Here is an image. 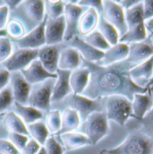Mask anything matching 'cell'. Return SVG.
Instances as JSON below:
<instances>
[{
  "instance_id": "obj_1",
  "label": "cell",
  "mask_w": 153,
  "mask_h": 154,
  "mask_svg": "<svg viewBox=\"0 0 153 154\" xmlns=\"http://www.w3.org/2000/svg\"><path fill=\"white\" fill-rule=\"evenodd\" d=\"M81 65L90 72L89 84L81 94L87 98L96 100L121 95L132 101L135 93H145L148 91L132 82L129 72L134 66L127 60L109 66H100L81 58Z\"/></svg>"
},
{
  "instance_id": "obj_2",
  "label": "cell",
  "mask_w": 153,
  "mask_h": 154,
  "mask_svg": "<svg viewBox=\"0 0 153 154\" xmlns=\"http://www.w3.org/2000/svg\"><path fill=\"white\" fill-rule=\"evenodd\" d=\"M127 137L107 154H153V135L140 128H130Z\"/></svg>"
},
{
  "instance_id": "obj_3",
  "label": "cell",
  "mask_w": 153,
  "mask_h": 154,
  "mask_svg": "<svg viewBox=\"0 0 153 154\" xmlns=\"http://www.w3.org/2000/svg\"><path fill=\"white\" fill-rule=\"evenodd\" d=\"M45 16V3L38 0L23 1L12 14V18L20 21L28 32L38 27Z\"/></svg>"
},
{
  "instance_id": "obj_4",
  "label": "cell",
  "mask_w": 153,
  "mask_h": 154,
  "mask_svg": "<svg viewBox=\"0 0 153 154\" xmlns=\"http://www.w3.org/2000/svg\"><path fill=\"white\" fill-rule=\"evenodd\" d=\"M79 131L90 140L91 145L98 144L109 133V119L106 112H95L89 116L81 124Z\"/></svg>"
},
{
  "instance_id": "obj_5",
  "label": "cell",
  "mask_w": 153,
  "mask_h": 154,
  "mask_svg": "<svg viewBox=\"0 0 153 154\" xmlns=\"http://www.w3.org/2000/svg\"><path fill=\"white\" fill-rule=\"evenodd\" d=\"M104 105L109 121H114L120 126L126 125L127 121L133 118L132 101L124 96L113 95L104 98Z\"/></svg>"
},
{
  "instance_id": "obj_6",
  "label": "cell",
  "mask_w": 153,
  "mask_h": 154,
  "mask_svg": "<svg viewBox=\"0 0 153 154\" xmlns=\"http://www.w3.org/2000/svg\"><path fill=\"white\" fill-rule=\"evenodd\" d=\"M67 108L75 109L79 114L81 123L87 119V117L95 112H105L104 98L92 100L83 95H78L72 93L66 99Z\"/></svg>"
},
{
  "instance_id": "obj_7",
  "label": "cell",
  "mask_w": 153,
  "mask_h": 154,
  "mask_svg": "<svg viewBox=\"0 0 153 154\" xmlns=\"http://www.w3.org/2000/svg\"><path fill=\"white\" fill-rule=\"evenodd\" d=\"M56 79H48L32 89L28 105L40 111H48L52 102L51 99Z\"/></svg>"
},
{
  "instance_id": "obj_8",
  "label": "cell",
  "mask_w": 153,
  "mask_h": 154,
  "mask_svg": "<svg viewBox=\"0 0 153 154\" xmlns=\"http://www.w3.org/2000/svg\"><path fill=\"white\" fill-rule=\"evenodd\" d=\"M108 23L113 25L117 30L120 37L123 36L128 30L124 10L116 3L115 0H104L103 11L100 14Z\"/></svg>"
},
{
  "instance_id": "obj_9",
  "label": "cell",
  "mask_w": 153,
  "mask_h": 154,
  "mask_svg": "<svg viewBox=\"0 0 153 154\" xmlns=\"http://www.w3.org/2000/svg\"><path fill=\"white\" fill-rule=\"evenodd\" d=\"M38 49H24L19 48L14 51L11 57L5 61L3 65V68L7 70L8 72L17 73L27 68L34 60L38 59Z\"/></svg>"
},
{
  "instance_id": "obj_10",
  "label": "cell",
  "mask_w": 153,
  "mask_h": 154,
  "mask_svg": "<svg viewBox=\"0 0 153 154\" xmlns=\"http://www.w3.org/2000/svg\"><path fill=\"white\" fill-rule=\"evenodd\" d=\"M83 7L78 5L76 1H67L65 5V20H66V34L64 41L69 42L76 36H79L78 26Z\"/></svg>"
},
{
  "instance_id": "obj_11",
  "label": "cell",
  "mask_w": 153,
  "mask_h": 154,
  "mask_svg": "<svg viewBox=\"0 0 153 154\" xmlns=\"http://www.w3.org/2000/svg\"><path fill=\"white\" fill-rule=\"evenodd\" d=\"M47 16H45L43 22L33 29L32 31L26 33L23 38L16 40V44L19 48L24 49H39L46 45L45 37V26Z\"/></svg>"
},
{
  "instance_id": "obj_12",
  "label": "cell",
  "mask_w": 153,
  "mask_h": 154,
  "mask_svg": "<svg viewBox=\"0 0 153 154\" xmlns=\"http://www.w3.org/2000/svg\"><path fill=\"white\" fill-rule=\"evenodd\" d=\"M66 34V20L62 15L57 19L47 18L45 26L46 45H59L64 41Z\"/></svg>"
},
{
  "instance_id": "obj_13",
  "label": "cell",
  "mask_w": 153,
  "mask_h": 154,
  "mask_svg": "<svg viewBox=\"0 0 153 154\" xmlns=\"http://www.w3.org/2000/svg\"><path fill=\"white\" fill-rule=\"evenodd\" d=\"M145 93H135L133 95V119L139 121L144 118L153 108V88H147Z\"/></svg>"
},
{
  "instance_id": "obj_14",
  "label": "cell",
  "mask_w": 153,
  "mask_h": 154,
  "mask_svg": "<svg viewBox=\"0 0 153 154\" xmlns=\"http://www.w3.org/2000/svg\"><path fill=\"white\" fill-rule=\"evenodd\" d=\"M10 87L13 92L14 102L20 103L22 105H28V100L32 91V85L26 82L21 72L11 74Z\"/></svg>"
},
{
  "instance_id": "obj_15",
  "label": "cell",
  "mask_w": 153,
  "mask_h": 154,
  "mask_svg": "<svg viewBox=\"0 0 153 154\" xmlns=\"http://www.w3.org/2000/svg\"><path fill=\"white\" fill-rule=\"evenodd\" d=\"M153 56V45L150 38L144 41L129 44V54L127 61L134 66L145 62Z\"/></svg>"
},
{
  "instance_id": "obj_16",
  "label": "cell",
  "mask_w": 153,
  "mask_h": 154,
  "mask_svg": "<svg viewBox=\"0 0 153 154\" xmlns=\"http://www.w3.org/2000/svg\"><path fill=\"white\" fill-rule=\"evenodd\" d=\"M61 51L58 45H45L38 49V59L44 68L50 74H57Z\"/></svg>"
},
{
  "instance_id": "obj_17",
  "label": "cell",
  "mask_w": 153,
  "mask_h": 154,
  "mask_svg": "<svg viewBox=\"0 0 153 154\" xmlns=\"http://www.w3.org/2000/svg\"><path fill=\"white\" fill-rule=\"evenodd\" d=\"M21 74L31 85L39 84L48 79H56L57 77V74H50L47 72L38 59L34 60L27 68L21 71Z\"/></svg>"
},
{
  "instance_id": "obj_18",
  "label": "cell",
  "mask_w": 153,
  "mask_h": 154,
  "mask_svg": "<svg viewBox=\"0 0 153 154\" xmlns=\"http://www.w3.org/2000/svg\"><path fill=\"white\" fill-rule=\"evenodd\" d=\"M129 75L135 85L147 89L153 75V56L145 62L133 67Z\"/></svg>"
},
{
  "instance_id": "obj_19",
  "label": "cell",
  "mask_w": 153,
  "mask_h": 154,
  "mask_svg": "<svg viewBox=\"0 0 153 154\" xmlns=\"http://www.w3.org/2000/svg\"><path fill=\"white\" fill-rule=\"evenodd\" d=\"M70 71L60 70L57 71V79L53 88L52 94V102H59L63 100H66L69 95L73 93V91L70 86Z\"/></svg>"
},
{
  "instance_id": "obj_20",
  "label": "cell",
  "mask_w": 153,
  "mask_h": 154,
  "mask_svg": "<svg viewBox=\"0 0 153 154\" xmlns=\"http://www.w3.org/2000/svg\"><path fill=\"white\" fill-rule=\"evenodd\" d=\"M68 44H69V47L76 49L79 52V54L81 55V58L86 61H89L91 63H97L99 60H101L102 57H104L103 51H100L93 48L92 46L88 44L86 41H84L83 38L79 36H76L72 40H70Z\"/></svg>"
},
{
  "instance_id": "obj_21",
  "label": "cell",
  "mask_w": 153,
  "mask_h": 154,
  "mask_svg": "<svg viewBox=\"0 0 153 154\" xmlns=\"http://www.w3.org/2000/svg\"><path fill=\"white\" fill-rule=\"evenodd\" d=\"M129 54V45L118 42L115 46H111L104 52V57L101 60L95 63L100 66H109L116 63H120L127 59Z\"/></svg>"
},
{
  "instance_id": "obj_22",
  "label": "cell",
  "mask_w": 153,
  "mask_h": 154,
  "mask_svg": "<svg viewBox=\"0 0 153 154\" xmlns=\"http://www.w3.org/2000/svg\"><path fill=\"white\" fill-rule=\"evenodd\" d=\"M99 21V14L93 8H87L81 14L78 26V32L81 38L96 31Z\"/></svg>"
},
{
  "instance_id": "obj_23",
  "label": "cell",
  "mask_w": 153,
  "mask_h": 154,
  "mask_svg": "<svg viewBox=\"0 0 153 154\" xmlns=\"http://www.w3.org/2000/svg\"><path fill=\"white\" fill-rule=\"evenodd\" d=\"M81 66V57L76 49L68 47L62 49L58 60V69L73 72Z\"/></svg>"
},
{
  "instance_id": "obj_24",
  "label": "cell",
  "mask_w": 153,
  "mask_h": 154,
  "mask_svg": "<svg viewBox=\"0 0 153 154\" xmlns=\"http://www.w3.org/2000/svg\"><path fill=\"white\" fill-rule=\"evenodd\" d=\"M90 72L87 67H81L73 71L70 75V86L74 94L81 95L87 88Z\"/></svg>"
},
{
  "instance_id": "obj_25",
  "label": "cell",
  "mask_w": 153,
  "mask_h": 154,
  "mask_svg": "<svg viewBox=\"0 0 153 154\" xmlns=\"http://www.w3.org/2000/svg\"><path fill=\"white\" fill-rule=\"evenodd\" d=\"M60 139L66 151H74L81 147L91 145L90 140L80 132H70L60 134Z\"/></svg>"
},
{
  "instance_id": "obj_26",
  "label": "cell",
  "mask_w": 153,
  "mask_h": 154,
  "mask_svg": "<svg viewBox=\"0 0 153 154\" xmlns=\"http://www.w3.org/2000/svg\"><path fill=\"white\" fill-rule=\"evenodd\" d=\"M13 108L14 112L24 122L27 126L35 122L40 121V119L43 117L42 111L29 105H22L20 103L14 102Z\"/></svg>"
},
{
  "instance_id": "obj_27",
  "label": "cell",
  "mask_w": 153,
  "mask_h": 154,
  "mask_svg": "<svg viewBox=\"0 0 153 154\" xmlns=\"http://www.w3.org/2000/svg\"><path fill=\"white\" fill-rule=\"evenodd\" d=\"M81 124V120L79 114L71 108H66L62 113V125L61 130L57 134L58 135L66 133L75 132L79 129Z\"/></svg>"
},
{
  "instance_id": "obj_28",
  "label": "cell",
  "mask_w": 153,
  "mask_h": 154,
  "mask_svg": "<svg viewBox=\"0 0 153 154\" xmlns=\"http://www.w3.org/2000/svg\"><path fill=\"white\" fill-rule=\"evenodd\" d=\"M3 123L5 128L9 133H16L29 136L27 125L14 111H10L4 116Z\"/></svg>"
},
{
  "instance_id": "obj_29",
  "label": "cell",
  "mask_w": 153,
  "mask_h": 154,
  "mask_svg": "<svg viewBox=\"0 0 153 154\" xmlns=\"http://www.w3.org/2000/svg\"><path fill=\"white\" fill-rule=\"evenodd\" d=\"M147 29L145 26V23H142L141 24H138L134 27H132L127 30V32L121 36L119 38L120 43H125V44H132V43H137L144 41L148 38L149 34L147 32Z\"/></svg>"
},
{
  "instance_id": "obj_30",
  "label": "cell",
  "mask_w": 153,
  "mask_h": 154,
  "mask_svg": "<svg viewBox=\"0 0 153 154\" xmlns=\"http://www.w3.org/2000/svg\"><path fill=\"white\" fill-rule=\"evenodd\" d=\"M98 31L103 35L105 39L110 46H115L119 42L120 35L113 25L108 23L101 15H99V21L98 24Z\"/></svg>"
},
{
  "instance_id": "obj_31",
  "label": "cell",
  "mask_w": 153,
  "mask_h": 154,
  "mask_svg": "<svg viewBox=\"0 0 153 154\" xmlns=\"http://www.w3.org/2000/svg\"><path fill=\"white\" fill-rule=\"evenodd\" d=\"M27 127H28L29 135L32 136V139L36 141L41 146H44L50 134L45 123L42 121H38L32 125H29Z\"/></svg>"
},
{
  "instance_id": "obj_32",
  "label": "cell",
  "mask_w": 153,
  "mask_h": 154,
  "mask_svg": "<svg viewBox=\"0 0 153 154\" xmlns=\"http://www.w3.org/2000/svg\"><path fill=\"white\" fill-rule=\"evenodd\" d=\"M124 15H125V22H126L128 29L134 27L138 24H141L142 23H145L142 1L137 5L128 10H125Z\"/></svg>"
},
{
  "instance_id": "obj_33",
  "label": "cell",
  "mask_w": 153,
  "mask_h": 154,
  "mask_svg": "<svg viewBox=\"0 0 153 154\" xmlns=\"http://www.w3.org/2000/svg\"><path fill=\"white\" fill-rule=\"evenodd\" d=\"M45 3V14L50 19H57L64 15L66 1L47 0Z\"/></svg>"
},
{
  "instance_id": "obj_34",
  "label": "cell",
  "mask_w": 153,
  "mask_h": 154,
  "mask_svg": "<svg viewBox=\"0 0 153 154\" xmlns=\"http://www.w3.org/2000/svg\"><path fill=\"white\" fill-rule=\"evenodd\" d=\"M45 125L50 134H58L61 130L62 114L59 110H50L47 113Z\"/></svg>"
},
{
  "instance_id": "obj_35",
  "label": "cell",
  "mask_w": 153,
  "mask_h": 154,
  "mask_svg": "<svg viewBox=\"0 0 153 154\" xmlns=\"http://www.w3.org/2000/svg\"><path fill=\"white\" fill-rule=\"evenodd\" d=\"M83 40L86 41L88 44H90V46H92L93 48L100 50V51H107L111 46L108 43V41L105 39L103 37V35L98 31L96 30L95 32H91L90 34H89L86 37H83Z\"/></svg>"
},
{
  "instance_id": "obj_36",
  "label": "cell",
  "mask_w": 153,
  "mask_h": 154,
  "mask_svg": "<svg viewBox=\"0 0 153 154\" xmlns=\"http://www.w3.org/2000/svg\"><path fill=\"white\" fill-rule=\"evenodd\" d=\"M5 31H6L7 36H9L10 38H14L15 40L20 39L26 34V29L24 25L20 21L14 18H11L8 21L7 25L5 27Z\"/></svg>"
},
{
  "instance_id": "obj_37",
  "label": "cell",
  "mask_w": 153,
  "mask_h": 154,
  "mask_svg": "<svg viewBox=\"0 0 153 154\" xmlns=\"http://www.w3.org/2000/svg\"><path fill=\"white\" fill-rule=\"evenodd\" d=\"M14 103V99L10 86L0 91V114H4Z\"/></svg>"
},
{
  "instance_id": "obj_38",
  "label": "cell",
  "mask_w": 153,
  "mask_h": 154,
  "mask_svg": "<svg viewBox=\"0 0 153 154\" xmlns=\"http://www.w3.org/2000/svg\"><path fill=\"white\" fill-rule=\"evenodd\" d=\"M136 121V120H134ZM128 129L130 128H140L145 133H148L150 134L153 135V108L152 109L144 116L143 119L137 121V124L133 125H126Z\"/></svg>"
},
{
  "instance_id": "obj_39",
  "label": "cell",
  "mask_w": 153,
  "mask_h": 154,
  "mask_svg": "<svg viewBox=\"0 0 153 154\" xmlns=\"http://www.w3.org/2000/svg\"><path fill=\"white\" fill-rule=\"evenodd\" d=\"M8 140L14 144V146L20 152H22L25 149V147L27 146V144L30 141V138L28 135L16 134V133H9Z\"/></svg>"
},
{
  "instance_id": "obj_40",
  "label": "cell",
  "mask_w": 153,
  "mask_h": 154,
  "mask_svg": "<svg viewBox=\"0 0 153 154\" xmlns=\"http://www.w3.org/2000/svg\"><path fill=\"white\" fill-rule=\"evenodd\" d=\"M13 54V44L7 36L0 38V64L6 61Z\"/></svg>"
},
{
  "instance_id": "obj_41",
  "label": "cell",
  "mask_w": 153,
  "mask_h": 154,
  "mask_svg": "<svg viewBox=\"0 0 153 154\" xmlns=\"http://www.w3.org/2000/svg\"><path fill=\"white\" fill-rule=\"evenodd\" d=\"M47 154H64L65 148L56 140L54 136H49L44 145Z\"/></svg>"
},
{
  "instance_id": "obj_42",
  "label": "cell",
  "mask_w": 153,
  "mask_h": 154,
  "mask_svg": "<svg viewBox=\"0 0 153 154\" xmlns=\"http://www.w3.org/2000/svg\"><path fill=\"white\" fill-rule=\"evenodd\" d=\"M21 154H47V152L44 146L38 144L33 139H30L27 146Z\"/></svg>"
},
{
  "instance_id": "obj_43",
  "label": "cell",
  "mask_w": 153,
  "mask_h": 154,
  "mask_svg": "<svg viewBox=\"0 0 153 154\" xmlns=\"http://www.w3.org/2000/svg\"><path fill=\"white\" fill-rule=\"evenodd\" d=\"M76 4L81 7L95 9L99 14V15L103 11V1L100 0H82V1H76Z\"/></svg>"
},
{
  "instance_id": "obj_44",
  "label": "cell",
  "mask_w": 153,
  "mask_h": 154,
  "mask_svg": "<svg viewBox=\"0 0 153 154\" xmlns=\"http://www.w3.org/2000/svg\"><path fill=\"white\" fill-rule=\"evenodd\" d=\"M0 154H21V152L9 140L0 139Z\"/></svg>"
},
{
  "instance_id": "obj_45",
  "label": "cell",
  "mask_w": 153,
  "mask_h": 154,
  "mask_svg": "<svg viewBox=\"0 0 153 154\" xmlns=\"http://www.w3.org/2000/svg\"><path fill=\"white\" fill-rule=\"evenodd\" d=\"M9 9L5 5H0V31L5 30V27L8 23V16H9Z\"/></svg>"
},
{
  "instance_id": "obj_46",
  "label": "cell",
  "mask_w": 153,
  "mask_h": 154,
  "mask_svg": "<svg viewBox=\"0 0 153 154\" xmlns=\"http://www.w3.org/2000/svg\"><path fill=\"white\" fill-rule=\"evenodd\" d=\"M143 3V12H144V21H148L153 18V0H144Z\"/></svg>"
},
{
  "instance_id": "obj_47",
  "label": "cell",
  "mask_w": 153,
  "mask_h": 154,
  "mask_svg": "<svg viewBox=\"0 0 153 154\" xmlns=\"http://www.w3.org/2000/svg\"><path fill=\"white\" fill-rule=\"evenodd\" d=\"M11 73L5 70V68L0 69V91L7 87L8 83L10 82Z\"/></svg>"
},
{
  "instance_id": "obj_48",
  "label": "cell",
  "mask_w": 153,
  "mask_h": 154,
  "mask_svg": "<svg viewBox=\"0 0 153 154\" xmlns=\"http://www.w3.org/2000/svg\"><path fill=\"white\" fill-rule=\"evenodd\" d=\"M142 2V0H118L116 1V3L125 11L128 10L135 5H137L138 4H140Z\"/></svg>"
},
{
  "instance_id": "obj_49",
  "label": "cell",
  "mask_w": 153,
  "mask_h": 154,
  "mask_svg": "<svg viewBox=\"0 0 153 154\" xmlns=\"http://www.w3.org/2000/svg\"><path fill=\"white\" fill-rule=\"evenodd\" d=\"M22 2H23L22 0H6L5 1V4L8 7L9 11L13 12L22 4Z\"/></svg>"
},
{
  "instance_id": "obj_50",
  "label": "cell",
  "mask_w": 153,
  "mask_h": 154,
  "mask_svg": "<svg viewBox=\"0 0 153 154\" xmlns=\"http://www.w3.org/2000/svg\"><path fill=\"white\" fill-rule=\"evenodd\" d=\"M145 26H146V29L147 31H149L150 32H153V18L148 20L145 22Z\"/></svg>"
},
{
  "instance_id": "obj_51",
  "label": "cell",
  "mask_w": 153,
  "mask_h": 154,
  "mask_svg": "<svg viewBox=\"0 0 153 154\" xmlns=\"http://www.w3.org/2000/svg\"><path fill=\"white\" fill-rule=\"evenodd\" d=\"M5 36H7L6 31H5V30L0 31V38H2V37H5Z\"/></svg>"
},
{
  "instance_id": "obj_52",
  "label": "cell",
  "mask_w": 153,
  "mask_h": 154,
  "mask_svg": "<svg viewBox=\"0 0 153 154\" xmlns=\"http://www.w3.org/2000/svg\"><path fill=\"white\" fill-rule=\"evenodd\" d=\"M148 38H150V40H151V42L152 43V45H153V32H150V34H149V36H148Z\"/></svg>"
},
{
  "instance_id": "obj_53",
  "label": "cell",
  "mask_w": 153,
  "mask_h": 154,
  "mask_svg": "<svg viewBox=\"0 0 153 154\" xmlns=\"http://www.w3.org/2000/svg\"><path fill=\"white\" fill-rule=\"evenodd\" d=\"M150 87H152L153 88V75L151 77V82H150V83H149V85H148L147 88H150Z\"/></svg>"
},
{
  "instance_id": "obj_54",
  "label": "cell",
  "mask_w": 153,
  "mask_h": 154,
  "mask_svg": "<svg viewBox=\"0 0 153 154\" xmlns=\"http://www.w3.org/2000/svg\"><path fill=\"white\" fill-rule=\"evenodd\" d=\"M5 5V1L0 0V5Z\"/></svg>"
},
{
  "instance_id": "obj_55",
  "label": "cell",
  "mask_w": 153,
  "mask_h": 154,
  "mask_svg": "<svg viewBox=\"0 0 153 154\" xmlns=\"http://www.w3.org/2000/svg\"><path fill=\"white\" fill-rule=\"evenodd\" d=\"M4 117V115L3 114H0V122L2 121V118Z\"/></svg>"
},
{
  "instance_id": "obj_56",
  "label": "cell",
  "mask_w": 153,
  "mask_h": 154,
  "mask_svg": "<svg viewBox=\"0 0 153 154\" xmlns=\"http://www.w3.org/2000/svg\"><path fill=\"white\" fill-rule=\"evenodd\" d=\"M99 154H107V153L105 152V151H104V150H102V151H101V152H99Z\"/></svg>"
}]
</instances>
